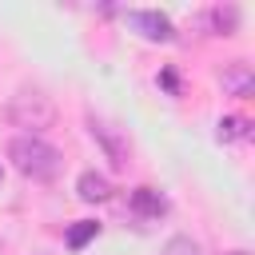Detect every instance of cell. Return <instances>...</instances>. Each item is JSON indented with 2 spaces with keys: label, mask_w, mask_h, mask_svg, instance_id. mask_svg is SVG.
<instances>
[{
  "label": "cell",
  "mask_w": 255,
  "mask_h": 255,
  "mask_svg": "<svg viewBox=\"0 0 255 255\" xmlns=\"http://www.w3.org/2000/svg\"><path fill=\"white\" fill-rule=\"evenodd\" d=\"M8 159L16 163V171H24L32 179H56L60 175V151L36 135H16L8 143Z\"/></svg>",
  "instance_id": "6da1fadb"
},
{
  "label": "cell",
  "mask_w": 255,
  "mask_h": 255,
  "mask_svg": "<svg viewBox=\"0 0 255 255\" xmlns=\"http://www.w3.org/2000/svg\"><path fill=\"white\" fill-rule=\"evenodd\" d=\"M8 116H12V124H20V128H48V124L56 120V108H52V100H48L44 92H20V96H12Z\"/></svg>",
  "instance_id": "7a4b0ae2"
},
{
  "label": "cell",
  "mask_w": 255,
  "mask_h": 255,
  "mask_svg": "<svg viewBox=\"0 0 255 255\" xmlns=\"http://www.w3.org/2000/svg\"><path fill=\"white\" fill-rule=\"evenodd\" d=\"M88 128H92V135L100 139V147L108 151V159H112L116 167H128V155H131V143H128V135H124L116 124L100 120V116H88Z\"/></svg>",
  "instance_id": "3957f363"
},
{
  "label": "cell",
  "mask_w": 255,
  "mask_h": 255,
  "mask_svg": "<svg viewBox=\"0 0 255 255\" xmlns=\"http://www.w3.org/2000/svg\"><path fill=\"white\" fill-rule=\"evenodd\" d=\"M128 24H131L143 40H159V44H167V40L175 36L171 20H167L163 12H155V8H131V12H128Z\"/></svg>",
  "instance_id": "277c9868"
},
{
  "label": "cell",
  "mask_w": 255,
  "mask_h": 255,
  "mask_svg": "<svg viewBox=\"0 0 255 255\" xmlns=\"http://www.w3.org/2000/svg\"><path fill=\"white\" fill-rule=\"evenodd\" d=\"M76 191H80V199H88V203L112 199V183H108V175H100V171H84L80 183H76Z\"/></svg>",
  "instance_id": "5b68a950"
},
{
  "label": "cell",
  "mask_w": 255,
  "mask_h": 255,
  "mask_svg": "<svg viewBox=\"0 0 255 255\" xmlns=\"http://www.w3.org/2000/svg\"><path fill=\"white\" fill-rule=\"evenodd\" d=\"M131 207H135L139 215H147V219H159V215L167 211V199H163L155 187H135V191H131Z\"/></svg>",
  "instance_id": "8992f818"
},
{
  "label": "cell",
  "mask_w": 255,
  "mask_h": 255,
  "mask_svg": "<svg viewBox=\"0 0 255 255\" xmlns=\"http://www.w3.org/2000/svg\"><path fill=\"white\" fill-rule=\"evenodd\" d=\"M215 135H219L223 143H231V139H247V135H251V124H247L243 116H223Z\"/></svg>",
  "instance_id": "52a82bcc"
},
{
  "label": "cell",
  "mask_w": 255,
  "mask_h": 255,
  "mask_svg": "<svg viewBox=\"0 0 255 255\" xmlns=\"http://www.w3.org/2000/svg\"><path fill=\"white\" fill-rule=\"evenodd\" d=\"M223 84H227L235 96H247V92H251V72H247V64H243V60H235V64H231V72L223 76Z\"/></svg>",
  "instance_id": "ba28073f"
},
{
  "label": "cell",
  "mask_w": 255,
  "mask_h": 255,
  "mask_svg": "<svg viewBox=\"0 0 255 255\" xmlns=\"http://www.w3.org/2000/svg\"><path fill=\"white\" fill-rule=\"evenodd\" d=\"M96 235H100V223H92V219H80V223L68 231V247H72V251H80V247H84L88 239H96Z\"/></svg>",
  "instance_id": "9c48e42d"
},
{
  "label": "cell",
  "mask_w": 255,
  "mask_h": 255,
  "mask_svg": "<svg viewBox=\"0 0 255 255\" xmlns=\"http://www.w3.org/2000/svg\"><path fill=\"white\" fill-rule=\"evenodd\" d=\"M211 20H215V32L219 36H231L235 32V24H239V8H211Z\"/></svg>",
  "instance_id": "30bf717a"
},
{
  "label": "cell",
  "mask_w": 255,
  "mask_h": 255,
  "mask_svg": "<svg viewBox=\"0 0 255 255\" xmlns=\"http://www.w3.org/2000/svg\"><path fill=\"white\" fill-rule=\"evenodd\" d=\"M163 255H199V247H195V243H191L187 235H175V239H167Z\"/></svg>",
  "instance_id": "8fae6325"
},
{
  "label": "cell",
  "mask_w": 255,
  "mask_h": 255,
  "mask_svg": "<svg viewBox=\"0 0 255 255\" xmlns=\"http://www.w3.org/2000/svg\"><path fill=\"white\" fill-rule=\"evenodd\" d=\"M159 84H163L167 92H175V72H163V76H159Z\"/></svg>",
  "instance_id": "7c38bea8"
},
{
  "label": "cell",
  "mask_w": 255,
  "mask_h": 255,
  "mask_svg": "<svg viewBox=\"0 0 255 255\" xmlns=\"http://www.w3.org/2000/svg\"><path fill=\"white\" fill-rule=\"evenodd\" d=\"M235 255H247V251H235Z\"/></svg>",
  "instance_id": "4fadbf2b"
}]
</instances>
